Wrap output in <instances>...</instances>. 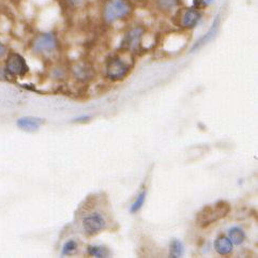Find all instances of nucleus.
I'll return each mask as SVG.
<instances>
[{"label":"nucleus","instance_id":"1","mask_svg":"<svg viewBox=\"0 0 258 258\" xmlns=\"http://www.w3.org/2000/svg\"><path fill=\"white\" fill-rule=\"evenodd\" d=\"M230 205L227 202L220 201L216 204L205 206V207L197 213L196 223L202 228H207L208 226L225 219L230 213Z\"/></svg>","mask_w":258,"mask_h":258},{"label":"nucleus","instance_id":"2","mask_svg":"<svg viewBox=\"0 0 258 258\" xmlns=\"http://www.w3.org/2000/svg\"><path fill=\"white\" fill-rule=\"evenodd\" d=\"M132 11L133 8L127 0H107L103 7L102 15L107 24H111L125 19Z\"/></svg>","mask_w":258,"mask_h":258},{"label":"nucleus","instance_id":"3","mask_svg":"<svg viewBox=\"0 0 258 258\" xmlns=\"http://www.w3.org/2000/svg\"><path fill=\"white\" fill-rule=\"evenodd\" d=\"M128 71H130V66H128V63L120 57L109 58L107 60L105 72H106V76L110 81L117 82V81L123 80L127 75Z\"/></svg>","mask_w":258,"mask_h":258},{"label":"nucleus","instance_id":"4","mask_svg":"<svg viewBox=\"0 0 258 258\" xmlns=\"http://www.w3.org/2000/svg\"><path fill=\"white\" fill-rule=\"evenodd\" d=\"M58 47V39L53 32L40 33L32 42V48L38 54H49Z\"/></svg>","mask_w":258,"mask_h":258},{"label":"nucleus","instance_id":"5","mask_svg":"<svg viewBox=\"0 0 258 258\" xmlns=\"http://www.w3.org/2000/svg\"><path fill=\"white\" fill-rule=\"evenodd\" d=\"M144 34L145 28L142 27V26H136V27L127 30L121 41V44H120V48L130 51H136L142 44Z\"/></svg>","mask_w":258,"mask_h":258},{"label":"nucleus","instance_id":"6","mask_svg":"<svg viewBox=\"0 0 258 258\" xmlns=\"http://www.w3.org/2000/svg\"><path fill=\"white\" fill-rule=\"evenodd\" d=\"M82 225L84 231L88 236H96L106 228V220L98 212L91 213L83 219Z\"/></svg>","mask_w":258,"mask_h":258},{"label":"nucleus","instance_id":"7","mask_svg":"<svg viewBox=\"0 0 258 258\" xmlns=\"http://www.w3.org/2000/svg\"><path fill=\"white\" fill-rule=\"evenodd\" d=\"M29 71V67L23 56L12 53L6 61V72L12 76H25Z\"/></svg>","mask_w":258,"mask_h":258},{"label":"nucleus","instance_id":"8","mask_svg":"<svg viewBox=\"0 0 258 258\" xmlns=\"http://www.w3.org/2000/svg\"><path fill=\"white\" fill-rule=\"evenodd\" d=\"M202 20V13L200 9L196 8H188L183 11L180 19V26L185 29H192L196 27L197 24Z\"/></svg>","mask_w":258,"mask_h":258},{"label":"nucleus","instance_id":"9","mask_svg":"<svg viewBox=\"0 0 258 258\" xmlns=\"http://www.w3.org/2000/svg\"><path fill=\"white\" fill-rule=\"evenodd\" d=\"M220 24H221V17L220 15H218L216 19H214L210 29L207 31V33L203 36L199 41H196L195 44L193 45V47L191 48V53H194V51L199 50L200 48H202L203 46L207 45L209 42H211L219 32V28H220Z\"/></svg>","mask_w":258,"mask_h":258},{"label":"nucleus","instance_id":"10","mask_svg":"<svg viewBox=\"0 0 258 258\" xmlns=\"http://www.w3.org/2000/svg\"><path fill=\"white\" fill-rule=\"evenodd\" d=\"M44 120L39 117H23L17 120V126L25 132H37Z\"/></svg>","mask_w":258,"mask_h":258},{"label":"nucleus","instance_id":"11","mask_svg":"<svg viewBox=\"0 0 258 258\" xmlns=\"http://www.w3.org/2000/svg\"><path fill=\"white\" fill-rule=\"evenodd\" d=\"M214 250L220 255H228L234 250V244L231 243L228 237H219L214 241Z\"/></svg>","mask_w":258,"mask_h":258},{"label":"nucleus","instance_id":"12","mask_svg":"<svg viewBox=\"0 0 258 258\" xmlns=\"http://www.w3.org/2000/svg\"><path fill=\"white\" fill-rule=\"evenodd\" d=\"M157 8L161 12L171 13L180 5V0H156Z\"/></svg>","mask_w":258,"mask_h":258},{"label":"nucleus","instance_id":"13","mask_svg":"<svg viewBox=\"0 0 258 258\" xmlns=\"http://www.w3.org/2000/svg\"><path fill=\"white\" fill-rule=\"evenodd\" d=\"M228 238L233 244L241 245L245 241V234L240 227H231L228 231Z\"/></svg>","mask_w":258,"mask_h":258},{"label":"nucleus","instance_id":"14","mask_svg":"<svg viewBox=\"0 0 258 258\" xmlns=\"http://www.w3.org/2000/svg\"><path fill=\"white\" fill-rule=\"evenodd\" d=\"M184 255V245L178 239H174L169 245V256L171 258H180Z\"/></svg>","mask_w":258,"mask_h":258},{"label":"nucleus","instance_id":"15","mask_svg":"<svg viewBox=\"0 0 258 258\" xmlns=\"http://www.w3.org/2000/svg\"><path fill=\"white\" fill-rule=\"evenodd\" d=\"M87 253L90 256L97 257V258H105L109 256V252L105 246L102 245H90L87 248Z\"/></svg>","mask_w":258,"mask_h":258},{"label":"nucleus","instance_id":"16","mask_svg":"<svg viewBox=\"0 0 258 258\" xmlns=\"http://www.w3.org/2000/svg\"><path fill=\"white\" fill-rule=\"evenodd\" d=\"M146 195H147V192H146V190H143L139 194V196L136 197L135 202L131 205V208H130L131 213H137L143 208V206H144L145 201H146Z\"/></svg>","mask_w":258,"mask_h":258},{"label":"nucleus","instance_id":"17","mask_svg":"<svg viewBox=\"0 0 258 258\" xmlns=\"http://www.w3.org/2000/svg\"><path fill=\"white\" fill-rule=\"evenodd\" d=\"M77 248H79V244H77L75 240H69V241H67L63 244L61 254H62V256L73 255L77 251Z\"/></svg>","mask_w":258,"mask_h":258},{"label":"nucleus","instance_id":"18","mask_svg":"<svg viewBox=\"0 0 258 258\" xmlns=\"http://www.w3.org/2000/svg\"><path fill=\"white\" fill-rule=\"evenodd\" d=\"M66 3L70 8L76 9V8H82L85 5L86 0H66Z\"/></svg>","mask_w":258,"mask_h":258},{"label":"nucleus","instance_id":"19","mask_svg":"<svg viewBox=\"0 0 258 258\" xmlns=\"http://www.w3.org/2000/svg\"><path fill=\"white\" fill-rule=\"evenodd\" d=\"M213 0H194V8L196 9H201L204 7L209 6Z\"/></svg>","mask_w":258,"mask_h":258},{"label":"nucleus","instance_id":"20","mask_svg":"<svg viewBox=\"0 0 258 258\" xmlns=\"http://www.w3.org/2000/svg\"><path fill=\"white\" fill-rule=\"evenodd\" d=\"M6 53H7V48H6V46L3 44L2 42H0V58H2Z\"/></svg>","mask_w":258,"mask_h":258}]
</instances>
